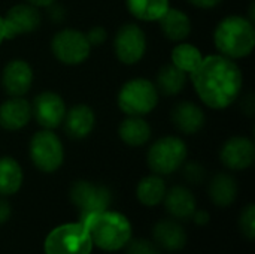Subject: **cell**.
I'll use <instances>...</instances> for the list:
<instances>
[{"mask_svg": "<svg viewBox=\"0 0 255 254\" xmlns=\"http://www.w3.org/2000/svg\"><path fill=\"white\" fill-rule=\"evenodd\" d=\"M166 210L170 216L179 220L191 219L196 213V198L193 192L184 186H175L169 190H166L164 199H163Z\"/></svg>", "mask_w": 255, "mask_h": 254, "instance_id": "cell-19", "label": "cell"}, {"mask_svg": "<svg viewBox=\"0 0 255 254\" xmlns=\"http://www.w3.org/2000/svg\"><path fill=\"white\" fill-rule=\"evenodd\" d=\"M187 1L199 9H214L218 4H221L223 0H187Z\"/></svg>", "mask_w": 255, "mask_h": 254, "instance_id": "cell-33", "label": "cell"}, {"mask_svg": "<svg viewBox=\"0 0 255 254\" xmlns=\"http://www.w3.org/2000/svg\"><path fill=\"white\" fill-rule=\"evenodd\" d=\"M4 39H6L4 37V24H3V16L0 15V45Z\"/></svg>", "mask_w": 255, "mask_h": 254, "instance_id": "cell-38", "label": "cell"}, {"mask_svg": "<svg viewBox=\"0 0 255 254\" xmlns=\"http://www.w3.org/2000/svg\"><path fill=\"white\" fill-rule=\"evenodd\" d=\"M127 254H161L157 244L146 241V240H137L128 244Z\"/></svg>", "mask_w": 255, "mask_h": 254, "instance_id": "cell-30", "label": "cell"}, {"mask_svg": "<svg viewBox=\"0 0 255 254\" xmlns=\"http://www.w3.org/2000/svg\"><path fill=\"white\" fill-rule=\"evenodd\" d=\"M28 156L31 163L45 174L58 171L64 162V147L54 130L40 129L33 133L28 144Z\"/></svg>", "mask_w": 255, "mask_h": 254, "instance_id": "cell-6", "label": "cell"}, {"mask_svg": "<svg viewBox=\"0 0 255 254\" xmlns=\"http://www.w3.org/2000/svg\"><path fill=\"white\" fill-rule=\"evenodd\" d=\"M187 79L188 78L185 72H182L181 69L169 63V64H164L158 70L154 84L160 94L170 97V96H178L185 88Z\"/></svg>", "mask_w": 255, "mask_h": 254, "instance_id": "cell-24", "label": "cell"}, {"mask_svg": "<svg viewBox=\"0 0 255 254\" xmlns=\"http://www.w3.org/2000/svg\"><path fill=\"white\" fill-rule=\"evenodd\" d=\"M128 13L145 22L158 21L170 7V0H126Z\"/></svg>", "mask_w": 255, "mask_h": 254, "instance_id": "cell-25", "label": "cell"}, {"mask_svg": "<svg viewBox=\"0 0 255 254\" xmlns=\"http://www.w3.org/2000/svg\"><path fill=\"white\" fill-rule=\"evenodd\" d=\"M170 118L176 130L184 135L199 133L206 123V114L203 108L191 100L178 102L170 112Z\"/></svg>", "mask_w": 255, "mask_h": 254, "instance_id": "cell-15", "label": "cell"}, {"mask_svg": "<svg viewBox=\"0 0 255 254\" xmlns=\"http://www.w3.org/2000/svg\"><path fill=\"white\" fill-rule=\"evenodd\" d=\"M211 201L218 207H229L235 202L238 196V183L236 180L226 172H220L212 177L208 187Z\"/></svg>", "mask_w": 255, "mask_h": 254, "instance_id": "cell-22", "label": "cell"}, {"mask_svg": "<svg viewBox=\"0 0 255 254\" xmlns=\"http://www.w3.org/2000/svg\"><path fill=\"white\" fill-rule=\"evenodd\" d=\"M241 229L242 234L248 238V240H254L255 238V207L253 204H250L241 214Z\"/></svg>", "mask_w": 255, "mask_h": 254, "instance_id": "cell-28", "label": "cell"}, {"mask_svg": "<svg viewBox=\"0 0 255 254\" xmlns=\"http://www.w3.org/2000/svg\"><path fill=\"white\" fill-rule=\"evenodd\" d=\"M196 94L211 109H226L238 100L244 87V75L235 60L221 54L203 57L190 75Z\"/></svg>", "mask_w": 255, "mask_h": 254, "instance_id": "cell-1", "label": "cell"}, {"mask_svg": "<svg viewBox=\"0 0 255 254\" xmlns=\"http://www.w3.org/2000/svg\"><path fill=\"white\" fill-rule=\"evenodd\" d=\"M154 238L160 247L169 252H179L187 244V234L184 228L172 220L158 222L154 228Z\"/></svg>", "mask_w": 255, "mask_h": 254, "instance_id": "cell-21", "label": "cell"}, {"mask_svg": "<svg viewBox=\"0 0 255 254\" xmlns=\"http://www.w3.org/2000/svg\"><path fill=\"white\" fill-rule=\"evenodd\" d=\"M51 52L61 64L78 66L88 60L91 54V45L84 31L64 27L52 36Z\"/></svg>", "mask_w": 255, "mask_h": 254, "instance_id": "cell-8", "label": "cell"}, {"mask_svg": "<svg viewBox=\"0 0 255 254\" xmlns=\"http://www.w3.org/2000/svg\"><path fill=\"white\" fill-rule=\"evenodd\" d=\"M79 223L90 232L93 246L105 252H118L131 240V225L120 213L102 211L97 214L82 216Z\"/></svg>", "mask_w": 255, "mask_h": 254, "instance_id": "cell-2", "label": "cell"}, {"mask_svg": "<svg viewBox=\"0 0 255 254\" xmlns=\"http://www.w3.org/2000/svg\"><path fill=\"white\" fill-rule=\"evenodd\" d=\"M170 63L173 66H176L178 69H181L182 72H185L187 75H190L191 72H194L202 60H203V54L200 52V49L188 42H178L175 45V48L172 49L170 54Z\"/></svg>", "mask_w": 255, "mask_h": 254, "instance_id": "cell-27", "label": "cell"}, {"mask_svg": "<svg viewBox=\"0 0 255 254\" xmlns=\"http://www.w3.org/2000/svg\"><path fill=\"white\" fill-rule=\"evenodd\" d=\"M158 24H160V30L164 34V37L175 43L187 40L193 30L190 16L184 10L178 9V7H172V6L158 19Z\"/></svg>", "mask_w": 255, "mask_h": 254, "instance_id": "cell-18", "label": "cell"}, {"mask_svg": "<svg viewBox=\"0 0 255 254\" xmlns=\"http://www.w3.org/2000/svg\"><path fill=\"white\" fill-rule=\"evenodd\" d=\"M31 120V105L24 97H7L0 103V127L9 132L24 129Z\"/></svg>", "mask_w": 255, "mask_h": 254, "instance_id": "cell-17", "label": "cell"}, {"mask_svg": "<svg viewBox=\"0 0 255 254\" xmlns=\"http://www.w3.org/2000/svg\"><path fill=\"white\" fill-rule=\"evenodd\" d=\"M255 109V103H254V96L250 93L247 97H244V102H242V111L247 114V115H253Z\"/></svg>", "mask_w": 255, "mask_h": 254, "instance_id": "cell-35", "label": "cell"}, {"mask_svg": "<svg viewBox=\"0 0 255 254\" xmlns=\"http://www.w3.org/2000/svg\"><path fill=\"white\" fill-rule=\"evenodd\" d=\"M88 42L91 46H99V45H103L106 40H108V31L103 25H94L91 27L87 33H85Z\"/></svg>", "mask_w": 255, "mask_h": 254, "instance_id": "cell-31", "label": "cell"}, {"mask_svg": "<svg viewBox=\"0 0 255 254\" xmlns=\"http://www.w3.org/2000/svg\"><path fill=\"white\" fill-rule=\"evenodd\" d=\"M10 213H12V210H10L9 202L6 199L0 198V225H4L9 220Z\"/></svg>", "mask_w": 255, "mask_h": 254, "instance_id": "cell-34", "label": "cell"}, {"mask_svg": "<svg viewBox=\"0 0 255 254\" xmlns=\"http://www.w3.org/2000/svg\"><path fill=\"white\" fill-rule=\"evenodd\" d=\"M160 100L155 84L146 78H133L124 82L117 96V105L126 115L145 117L151 114Z\"/></svg>", "mask_w": 255, "mask_h": 254, "instance_id": "cell-4", "label": "cell"}, {"mask_svg": "<svg viewBox=\"0 0 255 254\" xmlns=\"http://www.w3.org/2000/svg\"><path fill=\"white\" fill-rule=\"evenodd\" d=\"M188 148L182 138L167 135L157 139L146 153V163L157 175H170L187 162Z\"/></svg>", "mask_w": 255, "mask_h": 254, "instance_id": "cell-5", "label": "cell"}, {"mask_svg": "<svg viewBox=\"0 0 255 254\" xmlns=\"http://www.w3.org/2000/svg\"><path fill=\"white\" fill-rule=\"evenodd\" d=\"M111 199L112 196L108 187L85 180H79L70 187V201L81 210V217L106 211Z\"/></svg>", "mask_w": 255, "mask_h": 254, "instance_id": "cell-10", "label": "cell"}, {"mask_svg": "<svg viewBox=\"0 0 255 254\" xmlns=\"http://www.w3.org/2000/svg\"><path fill=\"white\" fill-rule=\"evenodd\" d=\"M33 67L24 58L9 60L0 76L3 91L9 97H24L33 85Z\"/></svg>", "mask_w": 255, "mask_h": 254, "instance_id": "cell-13", "label": "cell"}, {"mask_svg": "<svg viewBox=\"0 0 255 254\" xmlns=\"http://www.w3.org/2000/svg\"><path fill=\"white\" fill-rule=\"evenodd\" d=\"M214 45L227 58L239 60L248 57L255 46L254 22L236 13L223 18L214 30Z\"/></svg>", "mask_w": 255, "mask_h": 254, "instance_id": "cell-3", "label": "cell"}, {"mask_svg": "<svg viewBox=\"0 0 255 254\" xmlns=\"http://www.w3.org/2000/svg\"><path fill=\"white\" fill-rule=\"evenodd\" d=\"M182 169V174H184V178L191 183V184H200L205 177H206V172H205V168L197 163V162H190V163H184L181 166Z\"/></svg>", "mask_w": 255, "mask_h": 254, "instance_id": "cell-29", "label": "cell"}, {"mask_svg": "<svg viewBox=\"0 0 255 254\" xmlns=\"http://www.w3.org/2000/svg\"><path fill=\"white\" fill-rule=\"evenodd\" d=\"M193 219H194V222H196L197 225L203 226V225H206V223L209 222V214H208L206 211H197V210H196V213L193 214Z\"/></svg>", "mask_w": 255, "mask_h": 254, "instance_id": "cell-36", "label": "cell"}, {"mask_svg": "<svg viewBox=\"0 0 255 254\" xmlns=\"http://www.w3.org/2000/svg\"><path fill=\"white\" fill-rule=\"evenodd\" d=\"M221 163L230 171H245L255 160L254 141L247 136L229 138L220 150Z\"/></svg>", "mask_w": 255, "mask_h": 254, "instance_id": "cell-14", "label": "cell"}, {"mask_svg": "<svg viewBox=\"0 0 255 254\" xmlns=\"http://www.w3.org/2000/svg\"><path fill=\"white\" fill-rule=\"evenodd\" d=\"M24 174L21 165L10 156L0 157V196H12L22 186Z\"/></svg>", "mask_w": 255, "mask_h": 254, "instance_id": "cell-23", "label": "cell"}, {"mask_svg": "<svg viewBox=\"0 0 255 254\" xmlns=\"http://www.w3.org/2000/svg\"><path fill=\"white\" fill-rule=\"evenodd\" d=\"M31 105V117L42 129L55 130L63 124L67 106L64 99L51 90L36 94Z\"/></svg>", "mask_w": 255, "mask_h": 254, "instance_id": "cell-11", "label": "cell"}, {"mask_svg": "<svg viewBox=\"0 0 255 254\" xmlns=\"http://www.w3.org/2000/svg\"><path fill=\"white\" fill-rule=\"evenodd\" d=\"M146 34L136 22L123 24L114 36V52L126 66L137 64L146 52Z\"/></svg>", "mask_w": 255, "mask_h": 254, "instance_id": "cell-9", "label": "cell"}, {"mask_svg": "<svg viewBox=\"0 0 255 254\" xmlns=\"http://www.w3.org/2000/svg\"><path fill=\"white\" fill-rule=\"evenodd\" d=\"M42 15L39 7L28 3H18L7 9L3 16L4 37L15 39L22 34L36 31L40 27Z\"/></svg>", "mask_w": 255, "mask_h": 254, "instance_id": "cell-12", "label": "cell"}, {"mask_svg": "<svg viewBox=\"0 0 255 254\" xmlns=\"http://www.w3.org/2000/svg\"><path fill=\"white\" fill-rule=\"evenodd\" d=\"M46 9H48L49 18H51L52 21H55V22H61V21L66 18V10H64L60 4H57L55 1H54L52 4H49Z\"/></svg>", "mask_w": 255, "mask_h": 254, "instance_id": "cell-32", "label": "cell"}, {"mask_svg": "<svg viewBox=\"0 0 255 254\" xmlns=\"http://www.w3.org/2000/svg\"><path fill=\"white\" fill-rule=\"evenodd\" d=\"M90 232L81 223L55 228L45 240V254H91Z\"/></svg>", "mask_w": 255, "mask_h": 254, "instance_id": "cell-7", "label": "cell"}, {"mask_svg": "<svg viewBox=\"0 0 255 254\" xmlns=\"http://www.w3.org/2000/svg\"><path fill=\"white\" fill-rule=\"evenodd\" d=\"M166 183L161 178V175H148L143 177L137 187H136V196L139 202L145 207H157L163 202L166 195Z\"/></svg>", "mask_w": 255, "mask_h": 254, "instance_id": "cell-26", "label": "cell"}, {"mask_svg": "<svg viewBox=\"0 0 255 254\" xmlns=\"http://www.w3.org/2000/svg\"><path fill=\"white\" fill-rule=\"evenodd\" d=\"M63 129L70 139L79 141L91 135L96 126V114L90 105L78 103L66 111Z\"/></svg>", "mask_w": 255, "mask_h": 254, "instance_id": "cell-16", "label": "cell"}, {"mask_svg": "<svg viewBox=\"0 0 255 254\" xmlns=\"http://www.w3.org/2000/svg\"><path fill=\"white\" fill-rule=\"evenodd\" d=\"M54 1H57V0H25V3H28V4H33V6H36V7H48L49 4H52Z\"/></svg>", "mask_w": 255, "mask_h": 254, "instance_id": "cell-37", "label": "cell"}, {"mask_svg": "<svg viewBox=\"0 0 255 254\" xmlns=\"http://www.w3.org/2000/svg\"><path fill=\"white\" fill-rule=\"evenodd\" d=\"M151 135V126L143 117L127 115V118H124L118 126V138L131 148H139L148 144Z\"/></svg>", "mask_w": 255, "mask_h": 254, "instance_id": "cell-20", "label": "cell"}]
</instances>
